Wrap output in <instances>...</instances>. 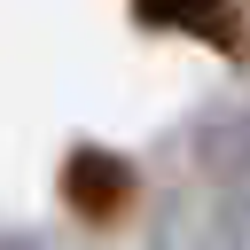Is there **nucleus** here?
I'll use <instances>...</instances> for the list:
<instances>
[{
    "label": "nucleus",
    "instance_id": "nucleus-1",
    "mask_svg": "<svg viewBox=\"0 0 250 250\" xmlns=\"http://www.w3.org/2000/svg\"><path fill=\"white\" fill-rule=\"evenodd\" d=\"M62 195L102 227V219H117L125 203H133V164L117 156V148H94V141H78L70 156H62Z\"/></svg>",
    "mask_w": 250,
    "mask_h": 250
},
{
    "label": "nucleus",
    "instance_id": "nucleus-5",
    "mask_svg": "<svg viewBox=\"0 0 250 250\" xmlns=\"http://www.w3.org/2000/svg\"><path fill=\"white\" fill-rule=\"evenodd\" d=\"M0 250H47L39 234H0Z\"/></svg>",
    "mask_w": 250,
    "mask_h": 250
},
{
    "label": "nucleus",
    "instance_id": "nucleus-2",
    "mask_svg": "<svg viewBox=\"0 0 250 250\" xmlns=\"http://www.w3.org/2000/svg\"><path fill=\"white\" fill-rule=\"evenodd\" d=\"M141 8V23H156V31H188V39H203V47H242V23H234V0H133Z\"/></svg>",
    "mask_w": 250,
    "mask_h": 250
},
{
    "label": "nucleus",
    "instance_id": "nucleus-4",
    "mask_svg": "<svg viewBox=\"0 0 250 250\" xmlns=\"http://www.w3.org/2000/svg\"><path fill=\"white\" fill-rule=\"evenodd\" d=\"M219 242H227V250H250V195H234V203L219 211Z\"/></svg>",
    "mask_w": 250,
    "mask_h": 250
},
{
    "label": "nucleus",
    "instance_id": "nucleus-3",
    "mask_svg": "<svg viewBox=\"0 0 250 250\" xmlns=\"http://www.w3.org/2000/svg\"><path fill=\"white\" fill-rule=\"evenodd\" d=\"M203 164H211L234 195H250V109H227V117L203 125Z\"/></svg>",
    "mask_w": 250,
    "mask_h": 250
}]
</instances>
